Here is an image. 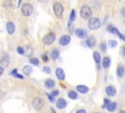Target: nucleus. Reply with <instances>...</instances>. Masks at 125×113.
<instances>
[{"label": "nucleus", "mask_w": 125, "mask_h": 113, "mask_svg": "<svg viewBox=\"0 0 125 113\" xmlns=\"http://www.w3.org/2000/svg\"><path fill=\"white\" fill-rule=\"evenodd\" d=\"M91 15H92V10L89 6L87 5H84L81 7L80 9V16L82 19H85V20H89L91 18Z\"/></svg>", "instance_id": "nucleus-1"}, {"label": "nucleus", "mask_w": 125, "mask_h": 113, "mask_svg": "<svg viewBox=\"0 0 125 113\" xmlns=\"http://www.w3.org/2000/svg\"><path fill=\"white\" fill-rule=\"evenodd\" d=\"M101 27V21L99 18H90L88 20V28L90 29H98Z\"/></svg>", "instance_id": "nucleus-2"}, {"label": "nucleus", "mask_w": 125, "mask_h": 113, "mask_svg": "<svg viewBox=\"0 0 125 113\" xmlns=\"http://www.w3.org/2000/svg\"><path fill=\"white\" fill-rule=\"evenodd\" d=\"M55 40H56V34L54 32H49L46 35H44L42 38V41L45 45H51L55 42Z\"/></svg>", "instance_id": "nucleus-3"}, {"label": "nucleus", "mask_w": 125, "mask_h": 113, "mask_svg": "<svg viewBox=\"0 0 125 113\" xmlns=\"http://www.w3.org/2000/svg\"><path fill=\"white\" fill-rule=\"evenodd\" d=\"M33 12V7L30 3H24L21 6V13L24 17H29Z\"/></svg>", "instance_id": "nucleus-4"}, {"label": "nucleus", "mask_w": 125, "mask_h": 113, "mask_svg": "<svg viewBox=\"0 0 125 113\" xmlns=\"http://www.w3.org/2000/svg\"><path fill=\"white\" fill-rule=\"evenodd\" d=\"M32 105L35 110H41L44 106V101L40 97H34L32 99Z\"/></svg>", "instance_id": "nucleus-5"}, {"label": "nucleus", "mask_w": 125, "mask_h": 113, "mask_svg": "<svg viewBox=\"0 0 125 113\" xmlns=\"http://www.w3.org/2000/svg\"><path fill=\"white\" fill-rule=\"evenodd\" d=\"M53 9H54V13L57 17H62V13H63V7L61 3L59 2H56L53 6Z\"/></svg>", "instance_id": "nucleus-6"}, {"label": "nucleus", "mask_w": 125, "mask_h": 113, "mask_svg": "<svg viewBox=\"0 0 125 113\" xmlns=\"http://www.w3.org/2000/svg\"><path fill=\"white\" fill-rule=\"evenodd\" d=\"M96 42H97V41H96V37H95V36H93V35H91V36H88V38L86 39L85 44H86L88 47L93 48V47H95Z\"/></svg>", "instance_id": "nucleus-7"}, {"label": "nucleus", "mask_w": 125, "mask_h": 113, "mask_svg": "<svg viewBox=\"0 0 125 113\" xmlns=\"http://www.w3.org/2000/svg\"><path fill=\"white\" fill-rule=\"evenodd\" d=\"M75 34L77 37L81 38V39H84L85 37H87V31L83 28H76L75 29Z\"/></svg>", "instance_id": "nucleus-8"}, {"label": "nucleus", "mask_w": 125, "mask_h": 113, "mask_svg": "<svg viewBox=\"0 0 125 113\" xmlns=\"http://www.w3.org/2000/svg\"><path fill=\"white\" fill-rule=\"evenodd\" d=\"M59 42H60L61 45L65 46V45H67V44L70 42V36H69L68 34H64V35H62V36L60 38Z\"/></svg>", "instance_id": "nucleus-9"}, {"label": "nucleus", "mask_w": 125, "mask_h": 113, "mask_svg": "<svg viewBox=\"0 0 125 113\" xmlns=\"http://www.w3.org/2000/svg\"><path fill=\"white\" fill-rule=\"evenodd\" d=\"M9 63H10V56L9 55H4L2 58H1V60H0V64H1V67L3 68H6V67H8L9 66Z\"/></svg>", "instance_id": "nucleus-10"}, {"label": "nucleus", "mask_w": 125, "mask_h": 113, "mask_svg": "<svg viewBox=\"0 0 125 113\" xmlns=\"http://www.w3.org/2000/svg\"><path fill=\"white\" fill-rule=\"evenodd\" d=\"M56 76H57V78H58L60 81H63L64 78H65L64 71H63L62 68H57V69H56Z\"/></svg>", "instance_id": "nucleus-11"}, {"label": "nucleus", "mask_w": 125, "mask_h": 113, "mask_svg": "<svg viewBox=\"0 0 125 113\" xmlns=\"http://www.w3.org/2000/svg\"><path fill=\"white\" fill-rule=\"evenodd\" d=\"M105 92L108 96H114L116 94V88L113 85H108L105 88Z\"/></svg>", "instance_id": "nucleus-12"}, {"label": "nucleus", "mask_w": 125, "mask_h": 113, "mask_svg": "<svg viewBox=\"0 0 125 113\" xmlns=\"http://www.w3.org/2000/svg\"><path fill=\"white\" fill-rule=\"evenodd\" d=\"M56 105L59 109H63L66 105H67V102L65 101V99L63 98H59L57 101H56Z\"/></svg>", "instance_id": "nucleus-13"}, {"label": "nucleus", "mask_w": 125, "mask_h": 113, "mask_svg": "<svg viewBox=\"0 0 125 113\" xmlns=\"http://www.w3.org/2000/svg\"><path fill=\"white\" fill-rule=\"evenodd\" d=\"M6 28H7V31L9 34H13L15 32V29H16V27L14 25L13 22H8L7 25H6Z\"/></svg>", "instance_id": "nucleus-14"}, {"label": "nucleus", "mask_w": 125, "mask_h": 113, "mask_svg": "<svg viewBox=\"0 0 125 113\" xmlns=\"http://www.w3.org/2000/svg\"><path fill=\"white\" fill-rule=\"evenodd\" d=\"M76 90H77L78 92L84 94V93H87V92L89 91V87H88L87 85H78L76 86Z\"/></svg>", "instance_id": "nucleus-15"}, {"label": "nucleus", "mask_w": 125, "mask_h": 113, "mask_svg": "<svg viewBox=\"0 0 125 113\" xmlns=\"http://www.w3.org/2000/svg\"><path fill=\"white\" fill-rule=\"evenodd\" d=\"M93 57H94L95 62L97 63L98 69L100 70V64H101V54H100V52H98V51H94V53H93Z\"/></svg>", "instance_id": "nucleus-16"}, {"label": "nucleus", "mask_w": 125, "mask_h": 113, "mask_svg": "<svg viewBox=\"0 0 125 113\" xmlns=\"http://www.w3.org/2000/svg\"><path fill=\"white\" fill-rule=\"evenodd\" d=\"M124 73H125V68L123 65H118L117 67V70H116V74H117V77L119 78H122L124 76Z\"/></svg>", "instance_id": "nucleus-17"}, {"label": "nucleus", "mask_w": 125, "mask_h": 113, "mask_svg": "<svg viewBox=\"0 0 125 113\" xmlns=\"http://www.w3.org/2000/svg\"><path fill=\"white\" fill-rule=\"evenodd\" d=\"M110 58L109 57H107V56H105V57H104V59H103V61H102V65H103V67L104 68V69H107L109 66H110Z\"/></svg>", "instance_id": "nucleus-18"}, {"label": "nucleus", "mask_w": 125, "mask_h": 113, "mask_svg": "<svg viewBox=\"0 0 125 113\" xmlns=\"http://www.w3.org/2000/svg\"><path fill=\"white\" fill-rule=\"evenodd\" d=\"M44 84H45V86L47 87V88H53L54 86H55V82L52 80V79H47V80H45V82H44Z\"/></svg>", "instance_id": "nucleus-19"}, {"label": "nucleus", "mask_w": 125, "mask_h": 113, "mask_svg": "<svg viewBox=\"0 0 125 113\" xmlns=\"http://www.w3.org/2000/svg\"><path fill=\"white\" fill-rule=\"evenodd\" d=\"M59 56H60V51H59V49L54 48V49L51 51V58H52L53 60H57V59L59 58Z\"/></svg>", "instance_id": "nucleus-20"}, {"label": "nucleus", "mask_w": 125, "mask_h": 113, "mask_svg": "<svg viewBox=\"0 0 125 113\" xmlns=\"http://www.w3.org/2000/svg\"><path fill=\"white\" fill-rule=\"evenodd\" d=\"M116 107H117V103L116 102H109L108 103V105L106 106V109H107V111H109V112H113L115 109H116Z\"/></svg>", "instance_id": "nucleus-21"}, {"label": "nucleus", "mask_w": 125, "mask_h": 113, "mask_svg": "<svg viewBox=\"0 0 125 113\" xmlns=\"http://www.w3.org/2000/svg\"><path fill=\"white\" fill-rule=\"evenodd\" d=\"M31 72H32V68H31V66H29V65H25V66L22 68V73H23L24 75H26V76H29V75L31 74Z\"/></svg>", "instance_id": "nucleus-22"}, {"label": "nucleus", "mask_w": 125, "mask_h": 113, "mask_svg": "<svg viewBox=\"0 0 125 113\" xmlns=\"http://www.w3.org/2000/svg\"><path fill=\"white\" fill-rule=\"evenodd\" d=\"M75 18H76V13H75V11H74V10H72V11H71V13H70L69 21H68V27H70V26H71V23L75 20Z\"/></svg>", "instance_id": "nucleus-23"}, {"label": "nucleus", "mask_w": 125, "mask_h": 113, "mask_svg": "<svg viewBox=\"0 0 125 113\" xmlns=\"http://www.w3.org/2000/svg\"><path fill=\"white\" fill-rule=\"evenodd\" d=\"M67 96H68L70 99H76V98L78 97V94H77L76 91H74V90H70V91H68Z\"/></svg>", "instance_id": "nucleus-24"}, {"label": "nucleus", "mask_w": 125, "mask_h": 113, "mask_svg": "<svg viewBox=\"0 0 125 113\" xmlns=\"http://www.w3.org/2000/svg\"><path fill=\"white\" fill-rule=\"evenodd\" d=\"M32 53H33V49H32V47L31 46H26L25 47V50H24V55L25 56H30V55H32Z\"/></svg>", "instance_id": "nucleus-25"}, {"label": "nucleus", "mask_w": 125, "mask_h": 113, "mask_svg": "<svg viewBox=\"0 0 125 113\" xmlns=\"http://www.w3.org/2000/svg\"><path fill=\"white\" fill-rule=\"evenodd\" d=\"M29 63H31L32 65L38 66V65H39V60H38L36 57H31V58L29 59Z\"/></svg>", "instance_id": "nucleus-26"}, {"label": "nucleus", "mask_w": 125, "mask_h": 113, "mask_svg": "<svg viewBox=\"0 0 125 113\" xmlns=\"http://www.w3.org/2000/svg\"><path fill=\"white\" fill-rule=\"evenodd\" d=\"M4 6L7 8V9H13V2H11V1H6V2H4Z\"/></svg>", "instance_id": "nucleus-27"}, {"label": "nucleus", "mask_w": 125, "mask_h": 113, "mask_svg": "<svg viewBox=\"0 0 125 113\" xmlns=\"http://www.w3.org/2000/svg\"><path fill=\"white\" fill-rule=\"evenodd\" d=\"M108 45H109V47H111V48H115L116 45H117V42H116L115 40H109Z\"/></svg>", "instance_id": "nucleus-28"}, {"label": "nucleus", "mask_w": 125, "mask_h": 113, "mask_svg": "<svg viewBox=\"0 0 125 113\" xmlns=\"http://www.w3.org/2000/svg\"><path fill=\"white\" fill-rule=\"evenodd\" d=\"M43 73H45V74H51V68L50 67H48V66H45V67H43Z\"/></svg>", "instance_id": "nucleus-29"}, {"label": "nucleus", "mask_w": 125, "mask_h": 113, "mask_svg": "<svg viewBox=\"0 0 125 113\" xmlns=\"http://www.w3.org/2000/svg\"><path fill=\"white\" fill-rule=\"evenodd\" d=\"M17 51H18V53H20V54H21V55H23V54H24V49H23L21 46H18Z\"/></svg>", "instance_id": "nucleus-30"}, {"label": "nucleus", "mask_w": 125, "mask_h": 113, "mask_svg": "<svg viewBox=\"0 0 125 113\" xmlns=\"http://www.w3.org/2000/svg\"><path fill=\"white\" fill-rule=\"evenodd\" d=\"M100 46H101V50H102V51H105V50H106V47H105V43L102 42Z\"/></svg>", "instance_id": "nucleus-31"}, {"label": "nucleus", "mask_w": 125, "mask_h": 113, "mask_svg": "<svg viewBox=\"0 0 125 113\" xmlns=\"http://www.w3.org/2000/svg\"><path fill=\"white\" fill-rule=\"evenodd\" d=\"M59 93H60V91H59V90H57V89H56V90H53V91L51 92V94H52V96H53V97L57 96Z\"/></svg>", "instance_id": "nucleus-32"}, {"label": "nucleus", "mask_w": 125, "mask_h": 113, "mask_svg": "<svg viewBox=\"0 0 125 113\" xmlns=\"http://www.w3.org/2000/svg\"><path fill=\"white\" fill-rule=\"evenodd\" d=\"M11 75L14 76V77H17V76H18V70H17V69H14V70L11 72Z\"/></svg>", "instance_id": "nucleus-33"}, {"label": "nucleus", "mask_w": 125, "mask_h": 113, "mask_svg": "<svg viewBox=\"0 0 125 113\" xmlns=\"http://www.w3.org/2000/svg\"><path fill=\"white\" fill-rule=\"evenodd\" d=\"M104 105H103V107H105V106H107V105H108V103H109L110 101H109V100H108L107 98H105V99L104 100Z\"/></svg>", "instance_id": "nucleus-34"}, {"label": "nucleus", "mask_w": 125, "mask_h": 113, "mask_svg": "<svg viewBox=\"0 0 125 113\" xmlns=\"http://www.w3.org/2000/svg\"><path fill=\"white\" fill-rule=\"evenodd\" d=\"M47 97H48V99H49L51 102H54V101H55V99H54V97H53L52 95H50V94H47Z\"/></svg>", "instance_id": "nucleus-35"}, {"label": "nucleus", "mask_w": 125, "mask_h": 113, "mask_svg": "<svg viewBox=\"0 0 125 113\" xmlns=\"http://www.w3.org/2000/svg\"><path fill=\"white\" fill-rule=\"evenodd\" d=\"M121 54H122L123 57H125V46H122V48H121Z\"/></svg>", "instance_id": "nucleus-36"}, {"label": "nucleus", "mask_w": 125, "mask_h": 113, "mask_svg": "<svg viewBox=\"0 0 125 113\" xmlns=\"http://www.w3.org/2000/svg\"><path fill=\"white\" fill-rule=\"evenodd\" d=\"M120 12H121V15H122V16L125 18V7H123V8L120 10Z\"/></svg>", "instance_id": "nucleus-37"}, {"label": "nucleus", "mask_w": 125, "mask_h": 113, "mask_svg": "<svg viewBox=\"0 0 125 113\" xmlns=\"http://www.w3.org/2000/svg\"><path fill=\"white\" fill-rule=\"evenodd\" d=\"M42 58H43V60H44L45 62H47V61H48V57H47V54H43V55H42Z\"/></svg>", "instance_id": "nucleus-38"}, {"label": "nucleus", "mask_w": 125, "mask_h": 113, "mask_svg": "<svg viewBox=\"0 0 125 113\" xmlns=\"http://www.w3.org/2000/svg\"><path fill=\"white\" fill-rule=\"evenodd\" d=\"M75 113H86V110H85V109H79V110H77Z\"/></svg>", "instance_id": "nucleus-39"}, {"label": "nucleus", "mask_w": 125, "mask_h": 113, "mask_svg": "<svg viewBox=\"0 0 125 113\" xmlns=\"http://www.w3.org/2000/svg\"><path fill=\"white\" fill-rule=\"evenodd\" d=\"M3 72H4V68H2V67L0 66V76L3 74Z\"/></svg>", "instance_id": "nucleus-40"}, {"label": "nucleus", "mask_w": 125, "mask_h": 113, "mask_svg": "<svg viewBox=\"0 0 125 113\" xmlns=\"http://www.w3.org/2000/svg\"><path fill=\"white\" fill-rule=\"evenodd\" d=\"M119 113H125V110H120Z\"/></svg>", "instance_id": "nucleus-41"}, {"label": "nucleus", "mask_w": 125, "mask_h": 113, "mask_svg": "<svg viewBox=\"0 0 125 113\" xmlns=\"http://www.w3.org/2000/svg\"><path fill=\"white\" fill-rule=\"evenodd\" d=\"M95 113H101V112H95Z\"/></svg>", "instance_id": "nucleus-42"}]
</instances>
